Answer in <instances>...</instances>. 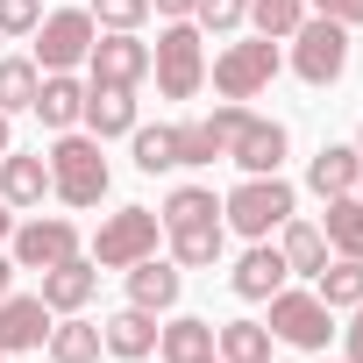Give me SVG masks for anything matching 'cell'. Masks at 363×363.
<instances>
[{
    "instance_id": "cell-1",
    "label": "cell",
    "mask_w": 363,
    "mask_h": 363,
    "mask_svg": "<svg viewBox=\"0 0 363 363\" xmlns=\"http://www.w3.org/2000/svg\"><path fill=\"white\" fill-rule=\"evenodd\" d=\"M50 193L65 200V207H100L107 200V157H100V135H86V128H65L57 143H50Z\"/></svg>"
},
{
    "instance_id": "cell-2",
    "label": "cell",
    "mask_w": 363,
    "mask_h": 363,
    "mask_svg": "<svg viewBox=\"0 0 363 363\" xmlns=\"http://www.w3.org/2000/svg\"><path fill=\"white\" fill-rule=\"evenodd\" d=\"M150 72H157V93L164 100H193L207 86V43H200V22H171L150 50Z\"/></svg>"
},
{
    "instance_id": "cell-3",
    "label": "cell",
    "mask_w": 363,
    "mask_h": 363,
    "mask_svg": "<svg viewBox=\"0 0 363 363\" xmlns=\"http://www.w3.org/2000/svg\"><path fill=\"white\" fill-rule=\"evenodd\" d=\"M221 221H228L235 235L264 242L271 228H285V221H292V186H285L278 171H264V178H242V186L221 200Z\"/></svg>"
},
{
    "instance_id": "cell-4",
    "label": "cell",
    "mask_w": 363,
    "mask_h": 363,
    "mask_svg": "<svg viewBox=\"0 0 363 363\" xmlns=\"http://www.w3.org/2000/svg\"><path fill=\"white\" fill-rule=\"evenodd\" d=\"M285 43H292V72H299L306 86H335V79L349 72V29L328 22V15H306Z\"/></svg>"
},
{
    "instance_id": "cell-5",
    "label": "cell",
    "mask_w": 363,
    "mask_h": 363,
    "mask_svg": "<svg viewBox=\"0 0 363 363\" xmlns=\"http://www.w3.org/2000/svg\"><path fill=\"white\" fill-rule=\"evenodd\" d=\"M157 235H164V221L150 207H114L100 221V235H93V264L100 271H128V264L157 257Z\"/></svg>"
},
{
    "instance_id": "cell-6",
    "label": "cell",
    "mask_w": 363,
    "mask_h": 363,
    "mask_svg": "<svg viewBox=\"0 0 363 363\" xmlns=\"http://www.w3.org/2000/svg\"><path fill=\"white\" fill-rule=\"evenodd\" d=\"M278 342H292V349H306V356H320L328 349V335H335V306L320 299V292H292V285H278L271 292V320H264Z\"/></svg>"
},
{
    "instance_id": "cell-7",
    "label": "cell",
    "mask_w": 363,
    "mask_h": 363,
    "mask_svg": "<svg viewBox=\"0 0 363 363\" xmlns=\"http://www.w3.org/2000/svg\"><path fill=\"white\" fill-rule=\"evenodd\" d=\"M93 36H100L93 8H57V15H43V22H36V72H79L86 50H93Z\"/></svg>"
},
{
    "instance_id": "cell-8",
    "label": "cell",
    "mask_w": 363,
    "mask_h": 363,
    "mask_svg": "<svg viewBox=\"0 0 363 363\" xmlns=\"http://www.w3.org/2000/svg\"><path fill=\"white\" fill-rule=\"evenodd\" d=\"M278 43L271 36H250V43H228L221 57H214V93L221 100H257L271 79H278Z\"/></svg>"
},
{
    "instance_id": "cell-9",
    "label": "cell",
    "mask_w": 363,
    "mask_h": 363,
    "mask_svg": "<svg viewBox=\"0 0 363 363\" xmlns=\"http://www.w3.org/2000/svg\"><path fill=\"white\" fill-rule=\"evenodd\" d=\"M86 72H93L86 86H143L150 79V43L135 29H107V36H93Z\"/></svg>"
},
{
    "instance_id": "cell-10",
    "label": "cell",
    "mask_w": 363,
    "mask_h": 363,
    "mask_svg": "<svg viewBox=\"0 0 363 363\" xmlns=\"http://www.w3.org/2000/svg\"><path fill=\"white\" fill-rule=\"evenodd\" d=\"M8 242H15V250H8V257H15V271H50V264L79 257V228H72V221H57V214H50V221H43V214H36V221H22Z\"/></svg>"
},
{
    "instance_id": "cell-11",
    "label": "cell",
    "mask_w": 363,
    "mask_h": 363,
    "mask_svg": "<svg viewBox=\"0 0 363 363\" xmlns=\"http://www.w3.org/2000/svg\"><path fill=\"white\" fill-rule=\"evenodd\" d=\"M285 121H264V114H242V128L228 135V157L242 164V178H264V171H278L285 164Z\"/></svg>"
},
{
    "instance_id": "cell-12",
    "label": "cell",
    "mask_w": 363,
    "mask_h": 363,
    "mask_svg": "<svg viewBox=\"0 0 363 363\" xmlns=\"http://www.w3.org/2000/svg\"><path fill=\"white\" fill-rule=\"evenodd\" d=\"M43 335H50V306H43V292H8V299H0V356L43 349Z\"/></svg>"
},
{
    "instance_id": "cell-13",
    "label": "cell",
    "mask_w": 363,
    "mask_h": 363,
    "mask_svg": "<svg viewBox=\"0 0 363 363\" xmlns=\"http://www.w3.org/2000/svg\"><path fill=\"white\" fill-rule=\"evenodd\" d=\"M0 200H8L15 214L50 200V164H43V150H8V157H0Z\"/></svg>"
},
{
    "instance_id": "cell-14",
    "label": "cell",
    "mask_w": 363,
    "mask_h": 363,
    "mask_svg": "<svg viewBox=\"0 0 363 363\" xmlns=\"http://www.w3.org/2000/svg\"><path fill=\"white\" fill-rule=\"evenodd\" d=\"M178 292H186V271H178L171 257H143V264H128V306H143V313H171Z\"/></svg>"
},
{
    "instance_id": "cell-15",
    "label": "cell",
    "mask_w": 363,
    "mask_h": 363,
    "mask_svg": "<svg viewBox=\"0 0 363 363\" xmlns=\"http://www.w3.org/2000/svg\"><path fill=\"white\" fill-rule=\"evenodd\" d=\"M93 292H100V264L93 257H65V264L43 271V306L50 313H79Z\"/></svg>"
},
{
    "instance_id": "cell-16",
    "label": "cell",
    "mask_w": 363,
    "mask_h": 363,
    "mask_svg": "<svg viewBox=\"0 0 363 363\" xmlns=\"http://www.w3.org/2000/svg\"><path fill=\"white\" fill-rule=\"evenodd\" d=\"M79 121H86V135H100V143H107V135H128V128L143 121V114H135V86H86V114H79Z\"/></svg>"
},
{
    "instance_id": "cell-17",
    "label": "cell",
    "mask_w": 363,
    "mask_h": 363,
    "mask_svg": "<svg viewBox=\"0 0 363 363\" xmlns=\"http://www.w3.org/2000/svg\"><path fill=\"white\" fill-rule=\"evenodd\" d=\"M100 342H107V356H114V363H143V356L157 349V313L121 306V313H107V320H100Z\"/></svg>"
},
{
    "instance_id": "cell-18",
    "label": "cell",
    "mask_w": 363,
    "mask_h": 363,
    "mask_svg": "<svg viewBox=\"0 0 363 363\" xmlns=\"http://www.w3.org/2000/svg\"><path fill=\"white\" fill-rule=\"evenodd\" d=\"M285 278H292V271H285V257H278L271 242H250V250L235 257V271H228L235 299H271V292H278Z\"/></svg>"
},
{
    "instance_id": "cell-19",
    "label": "cell",
    "mask_w": 363,
    "mask_h": 363,
    "mask_svg": "<svg viewBox=\"0 0 363 363\" xmlns=\"http://www.w3.org/2000/svg\"><path fill=\"white\" fill-rule=\"evenodd\" d=\"M356 178H363V150H356V143H320V157L306 164V186H313L320 200L356 193Z\"/></svg>"
},
{
    "instance_id": "cell-20",
    "label": "cell",
    "mask_w": 363,
    "mask_h": 363,
    "mask_svg": "<svg viewBox=\"0 0 363 363\" xmlns=\"http://www.w3.org/2000/svg\"><path fill=\"white\" fill-rule=\"evenodd\" d=\"M29 114H43V128H79V114H86V86L72 79V72H43V86H36V107Z\"/></svg>"
},
{
    "instance_id": "cell-21",
    "label": "cell",
    "mask_w": 363,
    "mask_h": 363,
    "mask_svg": "<svg viewBox=\"0 0 363 363\" xmlns=\"http://www.w3.org/2000/svg\"><path fill=\"white\" fill-rule=\"evenodd\" d=\"M43 349H50V363H100V356H107V342H100V320H86V313H65V320H50Z\"/></svg>"
},
{
    "instance_id": "cell-22",
    "label": "cell",
    "mask_w": 363,
    "mask_h": 363,
    "mask_svg": "<svg viewBox=\"0 0 363 363\" xmlns=\"http://www.w3.org/2000/svg\"><path fill=\"white\" fill-rule=\"evenodd\" d=\"M164 235H171V264L178 271H207V264H221L228 221H193V228H164Z\"/></svg>"
},
{
    "instance_id": "cell-23",
    "label": "cell",
    "mask_w": 363,
    "mask_h": 363,
    "mask_svg": "<svg viewBox=\"0 0 363 363\" xmlns=\"http://www.w3.org/2000/svg\"><path fill=\"white\" fill-rule=\"evenodd\" d=\"M278 257H285V271H299V278H313L320 264H328V235H320V221H285L278 228Z\"/></svg>"
},
{
    "instance_id": "cell-24",
    "label": "cell",
    "mask_w": 363,
    "mask_h": 363,
    "mask_svg": "<svg viewBox=\"0 0 363 363\" xmlns=\"http://www.w3.org/2000/svg\"><path fill=\"white\" fill-rule=\"evenodd\" d=\"M157 349H164V363H200V356H214V320L178 313V320L157 328Z\"/></svg>"
},
{
    "instance_id": "cell-25",
    "label": "cell",
    "mask_w": 363,
    "mask_h": 363,
    "mask_svg": "<svg viewBox=\"0 0 363 363\" xmlns=\"http://www.w3.org/2000/svg\"><path fill=\"white\" fill-rule=\"evenodd\" d=\"M214 356L221 363H264L271 356V328L264 320H221L214 328Z\"/></svg>"
},
{
    "instance_id": "cell-26",
    "label": "cell",
    "mask_w": 363,
    "mask_h": 363,
    "mask_svg": "<svg viewBox=\"0 0 363 363\" xmlns=\"http://www.w3.org/2000/svg\"><path fill=\"white\" fill-rule=\"evenodd\" d=\"M320 235H328V250H335V257H363V200H356V193H335V200H328Z\"/></svg>"
},
{
    "instance_id": "cell-27",
    "label": "cell",
    "mask_w": 363,
    "mask_h": 363,
    "mask_svg": "<svg viewBox=\"0 0 363 363\" xmlns=\"http://www.w3.org/2000/svg\"><path fill=\"white\" fill-rule=\"evenodd\" d=\"M313 292L342 313V306H356L363 299V257H328L320 271H313Z\"/></svg>"
},
{
    "instance_id": "cell-28",
    "label": "cell",
    "mask_w": 363,
    "mask_h": 363,
    "mask_svg": "<svg viewBox=\"0 0 363 363\" xmlns=\"http://www.w3.org/2000/svg\"><path fill=\"white\" fill-rule=\"evenodd\" d=\"M36 86H43L36 57H0V114H8V121L36 107Z\"/></svg>"
},
{
    "instance_id": "cell-29",
    "label": "cell",
    "mask_w": 363,
    "mask_h": 363,
    "mask_svg": "<svg viewBox=\"0 0 363 363\" xmlns=\"http://www.w3.org/2000/svg\"><path fill=\"white\" fill-rule=\"evenodd\" d=\"M157 221L164 228H193V221H221V200H214V186H178L164 207H157Z\"/></svg>"
},
{
    "instance_id": "cell-30",
    "label": "cell",
    "mask_w": 363,
    "mask_h": 363,
    "mask_svg": "<svg viewBox=\"0 0 363 363\" xmlns=\"http://www.w3.org/2000/svg\"><path fill=\"white\" fill-rule=\"evenodd\" d=\"M128 150H135V171H178V128H128Z\"/></svg>"
},
{
    "instance_id": "cell-31",
    "label": "cell",
    "mask_w": 363,
    "mask_h": 363,
    "mask_svg": "<svg viewBox=\"0 0 363 363\" xmlns=\"http://www.w3.org/2000/svg\"><path fill=\"white\" fill-rule=\"evenodd\" d=\"M250 22H257V36L285 43V36L306 22V0H250Z\"/></svg>"
},
{
    "instance_id": "cell-32",
    "label": "cell",
    "mask_w": 363,
    "mask_h": 363,
    "mask_svg": "<svg viewBox=\"0 0 363 363\" xmlns=\"http://www.w3.org/2000/svg\"><path fill=\"white\" fill-rule=\"evenodd\" d=\"M193 22H200V36H207V29L228 36V29L250 22V0H193Z\"/></svg>"
},
{
    "instance_id": "cell-33",
    "label": "cell",
    "mask_w": 363,
    "mask_h": 363,
    "mask_svg": "<svg viewBox=\"0 0 363 363\" xmlns=\"http://www.w3.org/2000/svg\"><path fill=\"white\" fill-rule=\"evenodd\" d=\"M221 157V135L207 128V121H186L178 128V164H214Z\"/></svg>"
},
{
    "instance_id": "cell-34",
    "label": "cell",
    "mask_w": 363,
    "mask_h": 363,
    "mask_svg": "<svg viewBox=\"0 0 363 363\" xmlns=\"http://www.w3.org/2000/svg\"><path fill=\"white\" fill-rule=\"evenodd\" d=\"M93 22L100 29H143L150 22V0H93Z\"/></svg>"
},
{
    "instance_id": "cell-35",
    "label": "cell",
    "mask_w": 363,
    "mask_h": 363,
    "mask_svg": "<svg viewBox=\"0 0 363 363\" xmlns=\"http://www.w3.org/2000/svg\"><path fill=\"white\" fill-rule=\"evenodd\" d=\"M43 0H0V36H36Z\"/></svg>"
},
{
    "instance_id": "cell-36",
    "label": "cell",
    "mask_w": 363,
    "mask_h": 363,
    "mask_svg": "<svg viewBox=\"0 0 363 363\" xmlns=\"http://www.w3.org/2000/svg\"><path fill=\"white\" fill-rule=\"evenodd\" d=\"M306 15H328L342 29H363V0H306Z\"/></svg>"
},
{
    "instance_id": "cell-37",
    "label": "cell",
    "mask_w": 363,
    "mask_h": 363,
    "mask_svg": "<svg viewBox=\"0 0 363 363\" xmlns=\"http://www.w3.org/2000/svg\"><path fill=\"white\" fill-rule=\"evenodd\" d=\"M349 313H356V320H349V335H342V349H349V363H363V299H356Z\"/></svg>"
},
{
    "instance_id": "cell-38",
    "label": "cell",
    "mask_w": 363,
    "mask_h": 363,
    "mask_svg": "<svg viewBox=\"0 0 363 363\" xmlns=\"http://www.w3.org/2000/svg\"><path fill=\"white\" fill-rule=\"evenodd\" d=\"M150 15H171V22H193V0H150Z\"/></svg>"
},
{
    "instance_id": "cell-39",
    "label": "cell",
    "mask_w": 363,
    "mask_h": 363,
    "mask_svg": "<svg viewBox=\"0 0 363 363\" xmlns=\"http://www.w3.org/2000/svg\"><path fill=\"white\" fill-rule=\"evenodd\" d=\"M15 292V257H0V299Z\"/></svg>"
},
{
    "instance_id": "cell-40",
    "label": "cell",
    "mask_w": 363,
    "mask_h": 363,
    "mask_svg": "<svg viewBox=\"0 0 363 363\" xmlns=\"http://www.w3.org/2000/svg\"><path fill=\"white\" fill-rule=\"evenodd\" d=\"M8 235H15V207H8V200H0V242H8Z\"/></svg>"
},
{
    "instance_id": "cell-41",
    "label": "cell",
    "mask_w": 363,
    "mask_h": 363,
    "mask_svg": "<svg viewBox=\"0 0 363 363\" xmlns=\"http://www.w3.org/2000/svg\"><path fill=\"white\" fill-rule=\"evenodd\" d=\"M15 150V135H8V114H0V157H8Z\"/></svg>"
},
{
    "instance_id": "cell-42",
    "label": "cell",
    "mask_w": 363,
    "mask_h": 363,
    "mask_svg": "<svg viewBox=\"0 0 363 363\" xmlns=\"http://www.w3.org/2000/svg\"><path fill=\"white\" fill-rule=\"evenodd\" d=\"M356 200H363V178H356Z\"/></svg>"
},
{
    "instance_id": "cell-43",
    "label": "cell",
    "mask_w": 363,
    "mask_h": 363,
    "mask_svg": "<svg viewBox=\"0 0 363 363\" xmlns=\"http://www.w3.org/2000/svg\"><path fill=\"white\" fill-rule=\"evenodd\" d=\"M200 363H221V356H200Z\"/></svg>"
},
{
    "instance_id": "cell-44",
    "label": "cell",
    "mask_w": 363,
    "mask_h": 363,
    "mask_svg": "<svg viewBox=\"0 0 363 363\" xmlns=\"http://www.w3.org/2000/svg\"><path fill=\"white\" fill-rule=\"evenodd\" d=\"M356 150H363V128H356Z\"/></svg>"
},
{
    "instance_id": "cell-45",
    "label": "cell",
    "mask_w": 363,
    "mask_h": 363,
    "mask_svg": "<svg viewBox=\"0 0 363 363\" xmlns=\"http://www.w3.org/2000/svg\"><path fill=\"white\" fill-rule=\"evenodd\" d=\"M264 363H278V356H264Z\"/></svg>"
},
{
    "instance_id": "cell-46",
    "label": "cell",
    "mask_w": 363,
    "mask_h": 363,
    "mask_svg": "<svg viewBox=\"0 0 363 363\" xmlns=\"http://www.w3.org/2000/svg\"><path fill=\"white\" fill-rule=\"evenodd\" d=\"M0 363H8V356H0Z\"/></svg>"
},
{
    "instance_id": "cell-47",
    "label": "cell",
    "mask_w": 363,
    "mask_h": 363,
    "mask_svg": "<svg viewBox=\"0 0 363 363\" xmlns=\"http://www.w3.org/2000/svg\"><path fill=\"white\" fill-rule=\"evenodd\" d=\"M342 363H349V356H342Z\"/></svg>"
}]
</instances>
